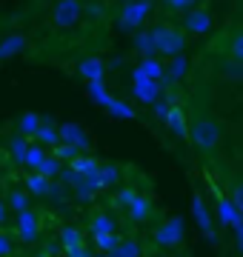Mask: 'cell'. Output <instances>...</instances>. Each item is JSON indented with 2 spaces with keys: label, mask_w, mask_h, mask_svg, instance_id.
<instances>
[{
  "label": "cell",
  "mask_w": 243,
  "mask_h": 257,
  "mask_svg": "<svg viewBox=\"0 0 243 257\" xmlns=\"http://www.w3.org/2000/svg\"><path fill=\"white\" fill-rule=\"evenodd\" d=\"M189 143L195 152L200 155H212L217 146H220V140H223V123L212 114H200V117L189 120Z\"/></svg>",
  "instance_id": "cell-1"
},
{
  "label": "cell",
  "mask_w": 243,
  "mask_h": 257,
  "mask_svg": "<svg viewBox=\"0 0 243 257\" xmlns=\"http://www.w3.org/2000/svg\"><path fill=\"white\" fill-rule=\"evenodd\" d=\"M149 37H152V55L155 57H175V55L186 52L189 37L175 23H158V26H152Z\"/></svg>",
  "instance_id": "cell-2"
},
{
  "label": "cell",
  "mask_w": 243,
  "mask_h": 257,
  "mask_svg": "<svg viewBox=\"0 0 243 257\" xmlns=\"http://www.w3.org/2000/svg\"><path fill=\"white\" fill-rule=\"evenodd\" d=\"M149 15H152V0H126L120 15H117V32L135 35L138 29H143Z\"/></svg>",
  "instance_id": "cell-3"
},
{
  "label": "cell",
  "mask_w": 243,
  "mask_h": 257,
  "mask_svg": "<svg viewBox=\"0 0 243 257\" xmlns=\"http://www.w3.org/2000/svg\"><path fill=\"white\" fill-rule=\"evenodd\" d=\"M86 15L83 0H57L52 6V26L57 29H75Z\"/></svg>",
  "instance_id": "cell-4"
},
{
  "label": "cell",
  "mask_w": 243,
  "mask_h": 257,
  "mask_svg": "<svg viewBox=\"0 0 243 257\" xmlns=\"http://www.w3.org/2000/svg\"><path fill=\"white\" fill-rule=\"evenodd\" d=\"M215 26V18H212V12L206 9V6H192V9L183 15V23H180V32L186 37H203L212 32Z\"/></svg>",
  "instance_id": "cell-5"
},
{
  "label": "cell",
  "mask_w": 243,
  "mask_h": 257,
  "mask_svg": "<svg viewBox=\"0 0 243 257\" xmlns=\"http://www.w3.org/2000/svg\"><path fill=\"white\" fill-rule=\"evenodd\" d=\"M183 237H186V220H183V217H166V220L155 229V243L163 246V248L180 246Z\"/></svg>",
  "instance_id": "cell-6"
},
{
  "label": "cell",
  "mask_w": 243,
  "mask_h": 257,
  "mask_svg": "<svg viewBox=\"0 0 243 257\" xmlns=\"http://www.w3.org/2000/svg\"><path fill=\"white\" fill-rule=\"evenodd\" d=\"M57 143H66V146H75L77 152H89V146H92V140H89V132H86L80 123H75V120H69V123H60L57 126Z\"/></svg>",
  "instance_id": "cell-7"
},
{
  "label": "cell",
  "mask_w": 243,
  "mask_h": 257,
  "mask_svg": "<svg viewBox=\"0 0 243 257\" xmlns=\"http://www.w3.org/2000/svg\"><path fill=\"white\" fill-rule=\"evenodd\" d=\"M132 97L143 106H152L155 100L163 97V86L158 80H149V77H141V74L132 72Z\"/></svg>",
  "instance_id": "cell-8"
},
{
  "label": "cell",
  "mask_w": 243,
  "mask_h": 257,
  "mask_svg": "<svg viewBox=\"0 0 243 257\" xmlns=\"http://www.w3.org/2000/svg\"><path fill=\"white\" fill-rule=\"evenodd\" d=\"M192 214H195V223H197V229L203 231V237L209 240V243H215V240H217V234H215V217H212V211H209L206 200L197 192L192 194Z\"/></svg>",
  "instance_id": "cell-9"
},
{
  "label": "cell",
  "mask_w": 243,
  "mask_h": 257,
  "mask_svg": "<svg viewBox=\"0 0 243 257\" xmlns=\"http://www.w3.org/2000/svg\"><path fill=\"white\" fill-rule=\"evenodd\" d=\"M215 217L223 229H234V226L243 223V214L234 209V203L229 200L223 192H215Z\"/></svg>",
  "instance_id": "cell-10"
},
{
  "label": "cell",
  "mask_w": 243,
  "mask_h": 257,
  "mask_svg": "<svg viewBox=\"0 0 243 257\" xmlns=\"http://www.w3.org/2000/svg\"><path fill=\"white\" fill-rule=\"evenodd\" d=\"M15 226H18V234H20V240H23V243H35V240L40 237V217L32 209L18 211Z\"/></svg>",
  "instance_id": "cell-11"
},
{
  "label": "cell",
  "mask_w": 243,
  "mask_h": 257,
  "mask_svg": "<svg viewBox=\"0 0 243 257\" xmlns=\"http://www.w3.org/2000/svg\"><path fill=\"white\" fill-rule=\"evenodd\" d=\"M77 77H80L83 83L106 80V63H103V57H97V55L83 57V60L77 63Z\"/></svg>",
  "instance_id": "cell-12"
},
{
  "label": "cell",
  "mask_w": 243,
  "mask_h": 257,
  "mask_svg": "<svg viewBox=\"0 0 243 257\" xmlns=\"http://www.w3.org/2000/svg\"><path fill=\"white\" fill-rule=\"evenodd\" d=\"M163 123H166V128L175 135V138H180V140H186L189 138V117L183 114V109L180 106H169V111H166V117H163Z\"/></svg>",
  "instance_id": "cell-13"
},
{
  "label": "cell",
  "mask_w": 243,
  "mask_h": 257,
  "mask_svg": "<svg viewBox=\"0 0 243 257\" xmlns=\"http://www.w3.org/2000/svg\"><path fill=\"white\" fill-rule=\"evenodd\" d=\"M26 46H29L26 35H20V32L6 35L3 40H0V63H3V60H12V57H18V55H23Z\"/></svg>",
  "instance_id": "cell-14"
},
{
  "label": "cell",
  "mask_w": 243,
  "mask_h": 257,
  "mask_svg": "<svg viewBox=\"0 0 243 257\" xmlns=\"http://www.w3.org/2000/svg\"><path fill=\"white\" fill-rule=\"evenodd\" d=\"M126 214H129V220H135V223H146V220H152V211H155V206H152V200L146 197V194H135V200L126 206Z\"/></svg>",
  "instance_id": "cell-15"
},
{
  "label": "cell",
  "mask_w": 243,
  "mask_h": 257,
  "mask_svg": "<svg viewBox=\"0 0 243 257\" xmlns=\"http://www.w3.org/2000/svg\"><path fill=\"white\" fill-rule=\"evenodd\" d=\"M189 72V60L186 55H175L169 57V63L163 66V77H160V86H169L172 80H180V77H186Z\"/></svg>",
  "instance_id": "cell-16"
},
{
  "label": "cell",
  "mask_w": 243,
  "mask_h": 257,
  "mask_svg": "<svg viewBox=\"0 0 243 257\" xmlns=\"http://www.w3.org/2000/svg\"><path fill=\"white\" fill-rule=\"evenodd\" d=\"M35 143L38 146H43V149H52V146H57V126H55V120L52 117H43V123H40V128L35 132Z\"/></svg>",
  "instance_id": "cell-17"
},
{
  "label": "cell",
  "mask_w": 243,
  "mask_h": 257,
  "mask_svg": "<svg viewBox=\"0 0 243 257\" xmlns=\"http://www.w3.org/2000/svg\"><path fill=\"white\" fill-rule=\"evenodd\" d=\"M106 111H109L114 120H138L135 106H132L129 100H123V97H114V94H112V100H109V106H106Z\"/></svg>",
  "instance_id": "cell-18"
},
{
  "label": "cell",
  "mask_w": 243,
  "mask_h": 257,
  "mask_svg": "<svg viewBox=\"0 0 243 257\" xmlns=\"http://www.w3.org/2000/svg\"><path fill=\"white\" fill-rule=\"evenodd\" d=\"M86 97H89L94 106L106 109V106H109V100H112V92L106 89V80H94V83H86Z\"/></svg>",
  "instance_id": "cell-19"
},
{
  "label": "cell",
  "mask_w": 243,
  "mask_h": 257,
  "mask_svg": "<svg viewBox=\"0 0 243 257\" xmlns=\"http://www.w3.org/2000/svg\"><path fill=\"white\" fill-rule=\"evenodd\" d=\"M132 72L141 74V77H149V80H158L160 83V77H163V63H160V57H143Z\"/></svg>",
  "instance_id": "cell-20"
},
{
  "label": "cell",
  "mask_w": 243,
  "mask_h": 257,
  "mask_svg": "<svg viewBox=\"0 0 243 257\" xmlns=\"http://www.w3.org/2000/svg\"><path fill=\"white\" fill-rule=\"evenodd\" d=\"M120 166L117 163H100V169H97V180H100V189H114V186L120 183Z\"/></svg>",
  "instance_id": "cell-21"
},
{
  "label": "cell",
  "mask_w": 243,
  "mask_h": 257,
  "mask_svg": "<svg viewBox=\"0 0 243 257\" xmlns=\"http://www.w3.org/2000/svg\"><path fill=\"white\" fill-rule=\"evenodd\" d=\"M57 243H60L63 251L77 248V246H86V243H83V229H77V226H63L60 234H57Z\"/></svg>",
  "instance_id": "cell-22"
},
{
  "label": "cell",
  "mask_w": 243,
  "mask_h": 257,
  "mask_svg": "<svg viewBox=\"0 0 243 257\" xmlns=\"http://www.w3.org/2000/svg\"><path fill=\"white\" fill-rule=\"evenodd\" d=\"M40 123H43V117H40L38 111H23V114L18 117V135L35 138V132L40 128Z\"/></svg>",
  "instance_id": "cell-23"
},
{
  "label": "cell",
  "mask_w": 243,
  "mask_h": 257,
  "mask_svg": "<svg viewBox=\"0 0 243 257\" xmlns=\"http://www.w3.org/2000/svg\"><path fill=\"white\" fill-rule=\"evenodd\" d=\"M26 189H29V194H32V197H46L49 189H52V180H46V177L38 175V172H29Z\"/></svg>",
  "instance_id": "cell-24"
},
{
  "label": "cell",
  "mask_w": 243,
  "mask_h": 257,
  "mask_svg": "<svg viewBox=\"0 0 243 257\" xmlns=\"http://www.w3.org/2000/svg\"><path fill=\"white\" fill-rule=\"evenodd\" d=\"M109 257H143V248L138 240H117V246L109 251Z\"/></svg>",
  "instance_id": "cell-25"
},
{
  "label": "cell",
  "mask_w": 243,
  "mask_h": 257,
  "mask_svg": "<svg viewBox=\"0 0 243 257\" xmlns=\"http://www.w3.org/2000/svg\"><path fill=\"white\" fill-rule=\"evenodd\" d=\"M46 149L43 146H38V143H29V149H26V157H23V166H26L29 172H38V166L46 160Z\"/></svg>",
  "instance_id": "cell-26"
},
{
  "label": "cell",
  "mask_w": 243,
  "mask_h": 257,
  "mask_svg": "<svg viewBox=\"0 0 243 257\" xmlns=\"http://www.w3.org/2000/svg\"><path fill=\"white\" fill-rule=\"evenodd\" d=\"M89 231L92 234H109V231H114V217L106 214V211H97L92 217V223H89Z\"/></svg>",
  "instance_id": "cell-27"
},
{
  "label": "cell",
  "mask_w": 243,
  "mask_h": 257,
  "mask_svg": "<svg viewBox=\"0 0 243 257\" xmlns=\"http://www.w3.org/2000/svg\"><path fill=\"white\" fill-rule=\"evenodd\" d=\"M26 149H29V138L23 135H12L9 138V155L18 166H23V157H26Z\"/></svg>",
  "instance_id": "cell-28"
},
{
  "label": "cell",
  "mask_w": 243,
  "mask_h": 257,
  "mask_svg": "<svg viewBox=\"0 0 243 257\" xmlns=\"http://www.w3.org/2000/svg\"><path fill=\"white\" fill-rule=\"evenodd\" d=\"M132 43H135V52H141V57H155V55H152L149 29H138V32L132 35Z\"/></svg>",
  "instance_id": "cell-29"
},
{
  "label": "cell",
  "mask_w": 243,
  "mask_h": 257,
  "mask_svg": "<svg viewBox=\"0 0 243 257\" xmlns=\"http://www.w3.org/2000/svg\"><path fill=\"white\" fill-rule=\"evenodd\" d=\"M60 172H63V163L57 160V157L46 155V160L38 166V175H43L46 180H55V177H60Z\"/></svg>",
  "instance_id": "cell-30"
},
{
  "label": "cell",
  "mask_w": 243,
  "mask_h": 257,
  "mask_svg": "<svg viewBox=\"0 0 243 257\" xmlns=\"http://www.w3.org/2000/svg\"><path fill=\"white\" fill-rule=\"evenodd\" d=\"M92 237H94V248H97L100 254H109V251L117 246L120 234H117V231H109V234H92Z\"/></svg>",
  "instance_id": "cell-31"
},
{
  "label": "cell",
  "mask_w": 243,
  "mask_h": 257,
  "mask_svg": "<svg viewBox=\"0 0 243 257\" xmlns=\"http://www.w3.org/2000/svg\"><path fill=\"white\" fill-rule=\"evenodd\" d=\"M3 203H6V209H12V211H23V209H29V194L23 192V189H12L9 197Z\"/></svg>",
  "instance_id": "cell-32"
},
{
  "label": "cell",
  "mask_w": 243,
  "mask_h": 257,
  "mask_svg": "<svg viewBox=\"0 0 243 257\" xmlns=\"http://www.w3.org/2000/svg\"><path fill=\"white\" fill-rule=\"evenodd\" d=\"M77 155H83V152H77L75 146H66V143H57V146H52V157H57L60 163H69V160H75Z\"/></svg>",
  "instance_id": "cell-33"
},
{
  "label": "cell",
  "mask_w": 243,
  "mask_h": 257,
  "mask_svg": "<svg viewBox=\"0 0 243 257\" xmlns=\"http://www.w3.org/2000/svg\"><path fill=\"white\" fill-rule=\"evenodd\" d=\"M229 60L243 63V35L240 32H234L232 35V43H229Z\"/></svg>",
  "instance_id": "cell-34"
},
{
  "label": "cell",
  "mask_w": 243,
  "mask_h": 257,
  "mask_svg": "<svg viewBox=\"0 0 243 257\" xmlns=\"http://www.w3.org/2000/svg\"><path fill=\"white\" fill-rule=\"evenodd\" d=\"M135 194H138V189H132V186H126V189H117V194H114V203H117L120 209H126V206L135 200Z\"/></svg>",
  "instance_id": "cell-35"
},
{
  "label": "cell",
  "mask_w": 243,
  "mask_h": 257,
  "mask_svg": "<svg viewBox=\"0 0 243 257\" xmlns=\"http://www.w3.org/2000/svg\"><path fill=\"white\" fill-rule=\"evenodd\" d=\"M169 12H189L192 6H197V0H163Z\"/></svg>",
  "instance_id": "cell-36"
},
{
  "label": "cell",
  "mask_w": 243,
  "mask_h": 257,
  "mask_svg": "<svg viewBox=\"0 0 243 257\" xmlns=\"http://www.w3.org/2000/svg\"><path fill=\"white\" fill-rule=\"evenodd\" d=\"M223 77H226V80H240V63L226 60V63H223Z\"/></svg>",
  "instance_id": "cell-37"
},
{
  "label": "cell",
  "mask_w": 243,
  "mask_h": 257,
  "mask_svg": "<svg viewBox=\"0 0 243 257\" xmlns=\"http://www.w3.org/2000/svg\"><path fill=\"white\" fill-rule=\"evenodd\" d=\"M12 248H15V243H12V237L6 234V231H0V257H9Z\"/></svg>",
  "instance_id": "cell-38"
},
{
  "label": "cell",
  "mask_w": 243,
  "mask_h": 257,
  "mask_svg": "<svg viewBox=\"0 0 243 257\" xmlns=\"http://www.w3.org/2000/svg\"><path fill=\"white\" fill-rule=\"evenodd\" d=\"M169 106H172L169 100H155V103H152V111H155V117L163 120V117H166V111H169Z\"/></svg>",
  "instance_id": "cell-39"
},
{
  "label": "cell",
  "mask_w": 243,
  "mask_h": 257,
  "mask_svg": "<svg viewBox=\"0 0 243 257\" xmlns=\"http://www.w3.org/2000/svg\"><path fill=\"white\" fill-rule=\"evenodd\" d=\"M46 197H49V200H55V203H60V200L66 197V192H63V189H60L57 183H52V189H49V194H46Z\"/></svg>",
  "instance_id": "cell-40"
},
{
  "label": "cell",
  "mask_w": 243,
  "mask_h": 257,
  "mask_svg": "<svg viewBox=\"0 0 243 257\" xmlns=\"http://www.w3.org/2000/svg\"><path fill=\"white\" fill-rule=\"evenodd\" d=\"M66 257H94V254L86 246H77V248H69V251H66Z\"/></svg>",
  "instance_id": "cell-41"
},
{
  "label": "cell",
  "mask_w": 243,
  "mask_h": 257,
  "mask_svg": "<svg viewBox=\"0 0 243 257\" xmlns=\"http://www.w3.org/2000/svg\"><path fill=\"white\" fill-rule=\"evenodd\" d=\"M9 220V209H6V203H3V197H0V223Z\"/></svg>",
  "instance_id": "cell-42"
},
{
  "label": "cell",
  "mask_w": 243,
  "mask_h": 257,
  "mask_svg": "<svg viewBox=\"0 0 243 257\" xmlns=\"http://www.w3.org/2000/svg\"><path fill=\"white\" fill-rule=\"evenodd\" d=\"M89 15H92V18H97V15H100V9H97V3H92V6H89Z\"/></svg>",
  "instance_id": "cell-43"
},
{
  "label": "cell",
  "mask_w": 243,
  "mask_h": 257,
  "mask_svg": "<svg viewBox=\"0 0 243 257\" xmlns=\"http://www.w3.org/2000/svg\"><path fill=\"white\" fill-rule=\"evenodd\" d=\"M35 257H52V251H38Z\"/></svg>",
  "instance_id": "cell-44"
},
{
  "label": "cell",
  "mask_w": 243,
  "mask_h": 257,
  "mask_svg": "<svg viewBox=\"0 0 243 257\" xmlns=\"http://www.w3.org/2000/svg\"><path fill=\"white\" fill-rule=\"evenodd\" d=\"M0 186H3V175H0Z\"/></svg>",
  "instance_id": "cell-45"
},
{
  "label": "cell",
  "mask_w": 243,
  "mask_h": 257,
  "mask_svg": "<svg viewBox=\"0 0 243 257\" xmlns=\"http://www.w3.org/2000/svg\"><path fill=\"white\" fill-rule=\"evenodd\" d=\"M100 257H109V254H100Z\"/></svg>",
  "instance_id": "cell-46"
}]
</instances>
